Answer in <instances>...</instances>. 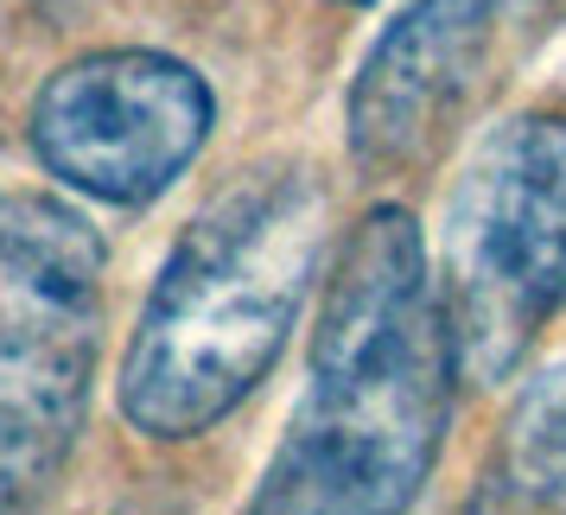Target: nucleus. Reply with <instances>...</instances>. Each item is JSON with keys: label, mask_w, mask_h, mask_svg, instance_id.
Segmentation results:
<instances>
[{"label": "nucleus", "mask_w": 566, "mask_h": 515, "mask_svg": "<svg viewBox=\"0 0 566 515\" xmlns=\"http://www.w3.org/2000/svg\"><path fill=\"white\" fill-rule=\"evenodd\" d=\"M459 382L427 235L408 204H369L332 261L306 395L249 509L388 515L420 503L452 433Z\"/></svg>", "instance_id": "1"}, {"label": "nucleus", "mask_w": 566, "mask_h": 515, "mask_svg": "<svg viewBox=\"0 0 566 515\" xmlns=\"http://www.w3.org/2000/svg\"><path fill=\"white\" fill-rule=\"evenodd\" d=\"M325 235L332 198L300 159L249 166L185 223L115 376L134 433L159 445L198 439L268 382L325 267Z\"/></svg>", "instance_id": "2"}, {"label": "nucleus", "mask_w": 566, "mask_h": 515, "mask_svg": "<svg viewBox=\"0 0 566 515\" xmlns=\"http://www.w3.org/2000/svg\"><path fill=\"white\" fill-rule=\"evenodd\" d=\"M439 299L471 388H503L566 318V115L522 108L478 134L446 191Z\"/></svg>", "instance_id": "3"}, {"label": "nucleus", "mask_w": 566, "mask_h": 515, "mask_svg": "<svg viewBox=\"0 0 566 515\" xmlns=\"http://www.w3.org/2000/svg\"><path fill=\"white\" fill-rule=\"evenodd\" d=\"M217 128L205 71L172 52L115 45L71 57L32 96L27 134L39 166L96 204H154L191 172Z\"/></svg>", "instance_id": "4"}, {"label": "nucleus", "mask_w": 566, "mask_h": 515, "mask_svg": "<svg viewBox=\"0 0 566 515\" xmlns=\"http://www.w3.org/2000/svg\"><path fill=\"white\" fill-rule=\"evenodd\" d=\"M522 0H408L363 52L344 96V147L369 179L433 166L478 108Z\"/></svg>", "instance_id": "5"}, {"label": "nucleus", "mask_w": 566, "mask_h": 515, "mask_svg": "<svg viewBox=\"0 0 566 515\" xmlns=\"http://www.w3.org/2000/svg\"><path fill=\"white\" fill-rule=\"evenodd\" d=\"M103 293L0 274V509L64 477L90 420Z\"/></svg>", "instance_id": "6"}, {"label": "nucleus", "mask_w": 566, "mask_h": 515, "mask_svg": "<svg viewBox=\"0 0 566 515\" xmlns=\"http://www.w3.org/2000/svg\"><path fill=\"white\" fill-rule=\"evenodd\" d=\"M484 496L510 509H566V357L515 388L510 420L496 433Z\"/></svg>", "instance_id": "7"}, {"label": "nucleus", "mask_w": 566, "mask_h": 515, "mask_svg": "<svg viewBox=\"0 0 566 515\" xmlns=\"http://www.w3.org/2000/svg\"><path fill=\"white\" fill-rule=\"evenodd\" d=\"M103 267L108 249L77 204L45 198V191H7L0 198V274L103 293Z\"/></svg>", "instance_id": "8"}, {"label": "nucleus", "mask_w": 566, "mask_h": 515, "mask_svg": "<svg viewBox=\"0 0 566 515\" xmlns=\"http://www.w3.org/2000/svg\"><path fill=\"white\" fill-rule=\"evenodd\" d=\"M337 7H369V0H337Z\"/></svg>", "instance_id": "9"}, {"label": "nucleus", "mask_w": 566, "mask_h": 515, "mask_svg": "<svg viewBox=\"0 0 566 515\" xmlns=\"http://www.w3.org/2000/svg\"><path fill=\"white\" fill-rule=\"evenodd\" d=\"M20 7H45V0H20Z\"/></svg>", "instance_id": "10"}]
</instances>
